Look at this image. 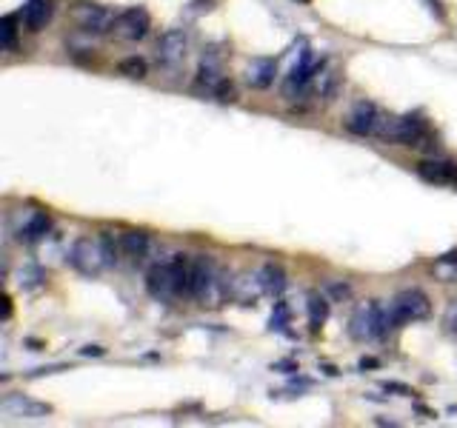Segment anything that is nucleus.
Instances as JSON below:
<instances>
[{
  "label": "nucleus",
  "instance_id": "obj_2",
  "mask_svg": "<svg viewBox=\"0 0 457 428\" xmlns=\"http://www.w3.org/2000/svg\"><path fill=\"white\" fill-rule=\"evenodd\" d=\"M189 297H195L200 306L218 309V306H223L226 297H232V280H228L226 271L214 260H209V257H195Z\"/></svg>",
  "mask_w": 457,
  "mask_h": 428
},
{
  "label": "nucleus",
  "instance_id": "obj_7",
  "mask_svg": "<svg viewBox=\"0 0 457 428\" xmlns=\"http://www.w3.org/2000/svg\"><path fill=\"white\" fill-rule=\"evenodd\" d=\"M71 18H75L78 29H83L86 35H106L114 29V18H118V14L97 4H78L71 9Z\"/></svg>",
  "mask_w": 457,
  "mask_h": 428
},
{
  "label": "nucleus",
  "instance_id": "obj_23",
  "mask_svg": "<svg viewBox=\"0 0 457 428\" xmlns=\"http://www.w3.org/2000/svg\"><path fill=\"white\" fill-rule=\"evenodd\" d=\"M146 71H149V66H146V61L143 57H126V61H120V75H126V78H146Z\"/></svg>",
  "mask_w": 457,
  "mask_h": 428
},
{
  "label": "nucleus",
  "instance_id": "obj_27",
  "mask_svg": "<svg viewBox=\"0 0 457 428\" xmlns=\"http://www.w3.org/2000/svg\"><path fill=\"white\" fill-rule=\"evenodd\" d=\"M383 389L386 391H400V394H411L406 385H400V383H383Z\"/></svg>",
  "mask_w": 457,
  "mask_h": 428
},
{
  "label": "nucleus",
  "instance_id": "obj_5",
  "mask_svg": "<svg viewBox=\"0 0 457 428\" xmlns=\"http://www.w3.org/2000/svg\"><path fill=\"white\" fill-rule=\"evenodd\" d=\"M378 137L389 146H423L426 123L418 114H400V118H383Z\"/></svg>",
  "mask_w": 457,
  "mask_h": 428
},
{
  "label": "nucleus",
  "instance_id": "obj_26",
  "mask_svg": "<svg viewBox=\"0 0 457 428\" xmlns=\"http://www.w3.org/2000/svg\"><path fill=\"white\" fill-rule=\"evenodd\" d=\"M328 294H332V297H337V300H346L349 294H352V289H349V285L346 283H332V285H328V289H326Z\"/></svg>",
  "mask_w": 457,
  "mask_h": 428
},
{
  "label": "nucleus",
  "instance_id": "obj_14",
  "mask_svg": "<svg viewBox=\"0 0 457 428\" xmlns=\"http://www.w3.org/2000/svg\"><path fill=\"white\" fill-rule=\"evenodd\" d=\"M278 78V61L271 57H252L246 63V83L252 89H269Z\"/></svg>",
  "mask_w": 457,
  "mask_h": 428
},
{
  "label": "nucleus",
  "instance_id": "obj_12",
  "mask_svg": "<svg viewBox=\"0 0 457 428\" xmlns=\"http://www.w3.org/2000/svg\"><path fill=\"white\" fill-rule=\"evenodd\" d=\"M49 228H52L49 214L26 209L23 214H18V226H14V232H18V240H23V243H37L49 235Z\"/></svg>",
  "mask_w": 457,
  "mask_h": 428
},
{
  "label": "nucleus",
  "instance_id": "obj_4",
  "mask_svg": "<svg viewBox=\"0 0 457 428\" xmlns=\"http://www.w3.org/2000/svg\"><path fill=\"white\" fill-rule=\"evenodd\" d=\"M383 311H386V325H389V332H392V328H400V325H406V323L426 320L428 314H432V303H428L426 292H420V289H403L392 300V303L383 306Z\"/></svg>",
  "mask_w": 457,
  "mask_h": 428
},
{
  "label": "nucleus",
  "instance_id": "obj_13",
  "mask_svg": "<svg viewBox=\"0 0 457 428\" xmlns=\"http://www.w3.org/2000/svg\"><path fill=\"white\" fill-rule=\"evenodd\" d=\"M263 294H266V289H263V280L257 271L254 275L252 271H243V275H237L232 280V300L240 306H254Z\"/></svg>",
  "mask_w": 457,
  "mask_h": 428
},
{
  "label": "nucleus",
  "instance_id": "obj_19",
  "mask_svg": "<svg viewBox=\"0 0 457 428\" xmlns=\"http://www.w3.org/2000/svg\"><path fill=\"white\" fill-rule=\"evenodd\" d=\"M257 275H261V280H263L266 294L280 297V294L286 292V271H283L280 266H275V263H263Z\"/></svg>",
  "mask_w": 457,
  "mask_h": 428
},
{
  "label": "nucleus",
  "instance_id": "obj_15",
  "mask_svg": "<svg viewBox=\"0 0 457 428\" xmlns=\"http://www.w3.org/2000/svg\"><path fill=\"white\" fill-rule=\"evenodd\" d=\"M418 175L426 183H435V185H457V163H449V160H423L418 166Z\"/></svg>",
  "mask_w": 457,
  "mask_h": 428
},
{
  "label": "nucleus",
  "instance_id": "obj_18",
  "mask_svg": "<svg viewBox=\"0 0 457 428\" xmlns=\"http://www.w3.org/2000/svg\"><path fill=\"white\" fill-rule=\"evenodd\" d=\"M197 80L204 83V86H209L212 92L226 80L223 78V69H220V57L214 54V52H206L204 54V61H200V71H197Z\"/></svg>",
  "mask_w": 457,
  "mask_h": 428
},
{
  "label": "nucleus",
  "instance_id": "obj_28",
  "mask_svg": "<svg viewBox=\"0 0 457 428\" xmlns=\"http://www.w3.org/2000/svg\"><path fill=\"white\" fill-rule=\"evenodd\" d=\"M80 354H83V357H89V354H95V357H104V349H97V346H86Z\"/></svg>",
  "mask_w": 457,
  "mask_h": 428
},
{
  "label": "nucleus",
  "instance_id": "obj_16",
  "mask_svg": "<svg viewBox=\"0 0 457 428\" xmlns=\"http://www.w3.org/2000/svg\"><path fill=\"white\" fill-rule=\"evenodd\" d=\"M49 21H52V0H26L23 23L29 32H43Z\"/></svg>",
  "mask_w": 457,
  "mask_h": 428
},
{
  "label": "nucleus",
  "instance_id": "obj_17",
  "mask_svg": "<svg viewBox=\"0 0 457 428\" xmlns=\"http://www.w3.org/2000/svg\"><path fill=\"white\" fill-rule=\"evenodd\" d=\"M118 243H120V254L129 257L132 263H140L152 249L149 235H143V232H123Z\"/></svg>",
  "mask_w": 457,
  "mask_h": 428
},
{
  "label": "nucleus",
  "instance_id": "obj_11",
  "mask_svg": "<svg viewBox=\"0 0 457 428\" xmlns=\"http://www.w3.org/2000/svg\"><path fill=\"white\" fill-rule=\"evenodd\" d=\"M186 49H189V37H186L183 29H169L157 40V63L175 69L186 61Z\"/></svg>",
  "mask_w": 457,
  "mask_h": 428
},
{
  "label": "nucleus",
  "instance_id": "obj_8",
  "mask_svg": "<svg viewBox=\"0 0 457 428\" xmlns=\"http://www.w3.org/2000/svg\"><path fill=\"white\" fill-rule=\"evenodd\" d=\"M0 414H4L6 420H43L52 414V406L37 403V399L23 397V394H9L0 399Z\"/></svg>",
  "mask_w": 457,
  "mask_h": 428
},
{
  "label": "nucleus",
  "instance_id": "obj_9",
  "mask_svg": "<svg viewBox=\"0 0 457 428\" xmlns=\"http://www.w3.org/2000/svg\"><path fill=\"white\" fill-rule=\"evenodd\" d=\"M380 126H383V114L378 111L375 103H369V100L354 103L352 111H349V118H346V128L357 137H371V135L378 137Z\"/></svg>",
  "mask_w": 457,
  "mask_h": 428
},
{
  "label": "nucleus",
  "instance_id": "obj_24",
  "mask_svg": "<svg viewBox=\"0 0 457 428\" xmlns=\"http://www.w3.org/2000/svg\"><path fill=\"white\" fill-rule=\"evenodd\" d=\"M286 323H289V309H286V303H278L275 311H271L269 325L271 328H286Z\"/></svg>",
  "mask_w": 457,
  "mask_h": 428
},
{
  "label": "nucleus",
  "instance_id": "obj_6",
  "mask_svg": "<svg viewBox=\"0 0 457 428\" xmlns=\"http://www.w3.org/2000/svg\"><path fill=\"white\" fill-rule=\"evenodd\" d=\"M389 332L386 325V311L380 303H361L352 311V320H349V334L357 342H369V340H378Z\"/></svg>",
  "mask_w": 457,
  "mask_h": 428
},
{
  "label": "nucleus",
  "instance_id": "obj_25",
  "mask_svg": "<svg viewBox=\"0 0 457 428\" xmlns=\"http://www.w3.org/2000/svg\"><path fill=\"white\" fill-rule=\"evenodd\" d=\"M443 325H446V332L452 337H457V300L446 309V314H443Z\"/></svg>",
  "mask_w": 457,
  "mask_h": 428
},
{
  "label": "nucleus",
  "instance_id": "obj_10",
  "mask_svg": "<svg viewBox=\"0 0 457 428\" xmlns=\"http://www.w3.org/2000/svg\"><path fill=\"white\" fill-rule=\"evenodd\" d=\"M149 12L146 9H140V6H132V9H123L118 12V18H114V37H120V40H140V37H146L149 32Z\"/></svg>",
  "mask_w": 457,
  "mask_h": 428
},
{
  "label": "nucleus",
  "instance_id": "obj_21",
  "mask_svg": "<svg viewBox=\"0 0 457 428\" xmlns=\"http://www.w3.org/2000/svg\"><path fill=\"white\" fill-rule=\"evenodd\" d=\"M18 285L21 289H26V292H32V289H40L43 285V280H46V275H43V268H37V266H23L21 271H18Z\"/></svg>",
  "mask_w": 457,
  "mask_h": 428
},
{
  "label": "nucleus",
  "instance_id": "obj_22",
  "mask_svg": "<svg viewBox=\"0 0 457 428\" xmlns=\"http://www.w3.org/2000/svg\"><path fill=\"white\" fill-rule=\"evenodd\" d=\"M14 23H18L14 14H6V18L0 21V46H4L6 52L14 46V37H18V29H14Z\"/></svg>",
  "mask_w": 457,
  "mask_h": 428
},
{
  "label": "nucleus",
  "instance_id": "obj_20",
  "mask_svg": "<svg viewBox=\"0 0 457 428\" xmlns=\"http://www.w3.org/2000/svg\"><path fill=\"white\" fill-rule=\"evenodd\" d=\"M328 317V297L323 294H312L309 297V325L320 328Z\"/></svg>",
  "mask_w": 457,
  "mask_h": 428
},
{
  "label": "nucleus",
  "instance_id": "obj_1",
  "mask_svg": "<svg viewBox=\"0 0 457 428\" xmlns=\"http://www.w3.org/2000/svg\"><path fill=\"white\" fill-rule=\"evenodd\" d=\"M120 254V243H114L109 235L100 237H78L69 249V263L83 277H97L104 275L109 266H114Z\"/></svg>",
  "mask_w": 457,
  "mask_h": 428
},
{
  "label": "nucleus",
  "instance_id": "obj_3",
  "mask_svg": "<svg viewBox=\"0 0 457 428\" xmlns=\"http://www.w3.org/2000/svg\"><path fill=\"white\" fill-rule=\"evenodd\" d=\"M189 280H192V260L183 254H175L166 263L152 266L146 277V289L161 303H171L178 297H189Z\"/></svg>",
  "mask_w": 457,
  "mask_h": 428
}]
</instances>
